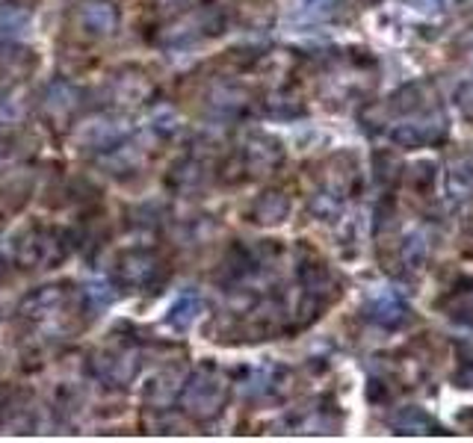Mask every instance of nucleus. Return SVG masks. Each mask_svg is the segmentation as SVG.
Listing matches in <instances>:
<instances>
[{"label":"nucleus","instance_id":"obj_1","mask_svg":"<svg viewBox=\"0 0 473 443\" xmlns=\"http://www.w3.org/2000/svg\"><path fill=\"white\" fill-rule=\"evenodd\" d=\"M225 399H228V388L213 369H199L187 384H183V390L178 396L183 411H187L192 419H199V423H211V419L222 414Z\"/></svg>","mask_w":473,"mask_h":443},{"label":"nucleus","instance_id":"obj_2","mask_svg":"<svg viewBox=\"0 0 473 443\" xmlns=\"http://www.w3.org/2000/svg\"><path fill=\"white\" fill-rule=\"evenodd\" d=\"M13 254L25 270H51V266L68 258V242L63 231L36 225L18 237Z\"/></svg>","mask_w":473,"mask_h":443},{"label":"nucleus","instance_id":"obj_3","mask_svg":"<svg viewBox=\"0 0 473 443\" xmlns=\"http://www.w3.org/2000/svg\"><path fill=\"white\" fill-rule=\"evenodd\" d=\"M113 275L128 290H154L166 281V263L152 249H133L115 261Z\"/></svg>","mask_w":473,"mask_h":443},{"label":"nucleus","instance_id":"obj_4","mask_svg":"<svg viewBox=\"0 0 473 443\" xmlns=\"http://www.w3.org/2000/svg\"><path fill=\"white\" fill-rule=\"evenodd\" d=\"M77 25L80 30H86L89 36H107L115 27H119V9L107 0H89V4L77 6Z\"/></svg>","mask_w":473,"mask_h":443},{"label":"nucleus","instance_id":"obj_5","mask_svg":"<svg viewBox=\"0 0 473 443\" xmlns=\"http://www.w3.org/2000/svg\"><path fill=\"white\" fill-rule=\"evenodd\" d=\"M287 213H291V202H287L284 192H263L255 207H251V216L261 225H275V222H281Z\"/></svg>","mask_w":473,"mask_h":443},{"label":"nucleus","instance_id":"obj_6","mask_svg":"<svg viewBox=\"0 0 473 443\" xmlns=\"http://www.w3.org/2000/svg\"><path fill=\"white\" fill-rule=\"evenodd\" d=\"M390 423H394V428L402 431V435H426L429 428L438 431V423L426 411H420V408H402Z\"/></svg>","mask_w":473,"mask_h":443},{"label":"nucleus","instance_id":"obj_7","mask_svg":"<svg viewBox=\"0 0 473 443\" xmlns=\"http://www.w3.org/2000/svg\"><path fill=\"white\" fill-rule=\"evenodd\" d=\"M199 313H202V299L195 293H183L169 310V325L172 329L183 331V329H190L195 320H199Z\"/></svg>","mask_w":473,"mask_h":443},{"label":"nucleus","instance_id":"obj_8","mask_svg":"<svg viewBox=\"0 0 473 443\" xmlns=\"http://www.w3.org/2000/svg\"><path fill=\"white\" fill-rule=\"evenodd\" d=\"M246 157H249V169H272L281 162V148L279 143H272V139H255V143H249Z\"/></svg>","mask_w":473,"mask_h":443},{"label":"nucleus","instance_id":"obj_9","mask_svg":"<svg viewBox=\"0 0 473 443\" xmlns=\"http://www.w3.org/2000/svg\"><path fill=\"white\" fill-rule=\"evenodd\" d=\"M435 139H441V127H435V124H426V131L420 124H406V127H397V131H394V143L411 145V148L435 143Z\"/></svg>","mask_w":473,"mask_h":443},{"label":"nucleus","instance_id":"obj_10","mask_svg":"<svg viewBox=\"0 0 473 443\" xmlns=\"http://www.w3.org/2000/svg\"><path fill=\"white\" fill-rule=\"evenodd\" d=\"M370 310H373L370 317H373L376 322H382V325H397V322L402 320V313H406V308H402L399 301H394V299L376 301V305H373Z\"/></svg>","mask_w":473,"mask_h":443},{"label":"nucleus","instance_id":"obj_11","mask_svg":"<svg viewBox=\"0 0 473 443\" xmlns=\"http://www.w3.org/2000/svg\"><path fill=\"white\" fill-rule=\"evenodd\" d=\"M456 384L458 388H473V360L461 364V369L456 372Z\"/></svg>","mask_w":473,"mask_h":443},{"label":"nucleus","instance_id":"obj_12","mask_svg":"<svg viewBox=\"0 0 473 443\" xmlns=\"http://www.w3.org/2000/svg\"><path fill=\"white\" fill-rule=\"evenodd\" d=\"M6 157V148H4V143H0V160H4Z\"/></svg>","mask_w":473,"mask_h":443}]
</instances>
